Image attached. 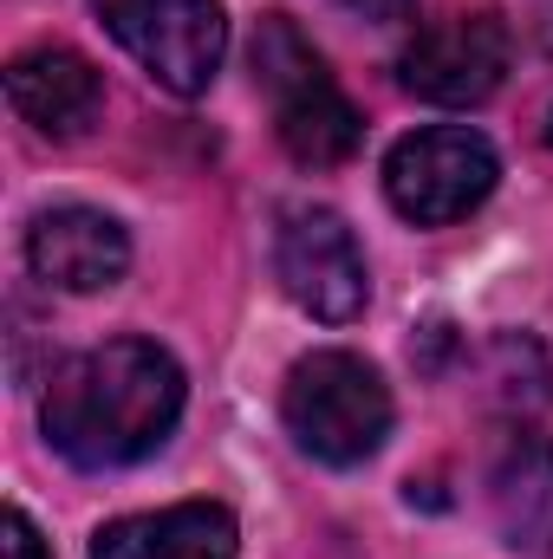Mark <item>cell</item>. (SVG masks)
I'll return each instance as SVG.
<instances>
[{"label": "cell", "instance_id": "11", "mask_svg": "<svg viewBox=\"0 0 553 559\" xmlns=\"http://www.w3.org/2000/svg\"><path fill=\"white\" fill-rule=\"evenodd\" d=\"M242 527L222 501H176L156 514H125L92 534V559H235Z\"/></svg>", "mask_w": 553, "mask_h": 559}, {"label": "cell", "instance_id": "13", "mask_svg": "<svg viewBox=\"0 0 553 559\" xmlns=\"http://www.w3.org/2000/svg\"><path fill=\"white\" fill-rule=\"evenodd\" d=\"M0 547H7V559H52L46 554V540H39V527L26 521V508H7V521H0Z\"/></svg>", "mask_w": 553, "mask_h": 559}, {"label": "cell", "instance_id": "15", "mask_svg": "<svg viewBox=\"0 0 553 559\" xmlns=\"http://www.w3.org/2000/svg\"><path fill=\"white\" fill-rule=\"evenodd\" d=\"M548 143H553V118H548Z\"/></svg>", "mask_w": 553, "mask_h": 559}, {"label": "cell", "instance_id": "9", "mask_svg": "<svg viewBox=\"0 0 553 559\" xmlns=\"http://www.w3.org/2000/svg\"><path fill=\"white\" fill-rule=\"evenodd\" d=\"M7 105L20 111V124H33L39 138L66 143L85 138L105 111V79L85 52L72 46H26L7 66Z\"/></svg>", "mask_w": 553, "mask_h": 559}, {"label": "cell", "instance_id": "10", "mask_svg": "<svg viewBox=\"0 0 553 559\" xmlns=\"http://www.w3.org/2000/svg\"><path fill=\"white\" fill-rule=\"evenodd\" d=\"M489 514L495 534L528 559H553V436H508L489 462Z\"/></svg>", "mask_w": 553, "mask_h": 559}, {"label": "cell", "instance_id": "4", "mask_svg": "<svg viewBox=\"0 0 553 559\" xmlns=\"http://www.w3.org/2000/svg\"><path fill=\"white\" fill-rule=\"evenodd\" d=\"M502 182L495 143L469 124H430L391 143L385 156V195L411 228H449L475 215Z\"/></svg>", "mask_w": 553, "mask_h": 559}, {"label": "cell", "instance_id": "1", "mask_svg": "<svg viewBox=\"0 0 553 559\" xmlns=\"http://www.w3.org/2000/svg\"><path fill=\"white\" fill-rule=\"evenodd\" d=\"M183 397V365L156 338H105L52 371L39 423L72 468H131L169 442Z\"/></svg>", "mask_w": 553, "mask_h": 559}, {"label": "cell", "instance_id": "3", "mask_svg": "<svg viewBox=\"0 0 553 559\" xmlns=\"http://www.w3.org/2000/svg\"><path fill=\"white\" fill-rule=\"evenodd\" d=\"M280 417L286 436L326 462V468H358L385 449L391 436V384L378 378L372 358L358 352H313L286 371V391H280Z\"/></svg>", "mask_w": 553, "mask_h": 559}, {"label": "cell", "instance_id": "7", "mask_svg": "<svg viewBox=\"0 0 553 559\" xmlns=\"http://www.w3.org/2000/svg\"><path fill=\"white\" fill-rule=\"evenodd\" d=\"M404 92L423 105H482L508 79V26L495 13H449L416 26V39L398 59Z\"/></svg>", "mask_w": 553, "mask_h": 559}, {"label": "cell", "instance_id": "8", "mask_svg": "<svg viewBox=\"0 0 553 559\" xmlns=\"http://www.w3.org/2000/svg\"><path fill=\"white\" fill-rule=\"evenodd\" d=\"M26 267L46 286H59V293H105L131 267V235L105 209L59 202V209L33 215V228H26Z\"/></svg>", "mask_w": 553, "mask_h": 559}, {"label": "cell", "instance_id": "14", "mask_svg": "<svg viewBox=\"0 0 553 559\" xmlns=\"http://www.w3.org/2000/svg\"><path fill=\"white\" fill-rule=\"evenodd\" d=\"M352 13H365V20H404L416 0H345Z\"/></svg>", "mask_w": 553, "mask_h": 559}, {"label": "cell", "instance_id": "5", "mask_svg": "<svg viewBox=\"0 0 553 559\" xmlns=\"http://www.w3.org/2000/svg\"><path fill=\"white\" fill-rule=\"evenodd\" d=\"M98 20L176 98H202L228 59L222 0H98Z\"/></svg>", "mask_w": 553, "mask_h": 559}, {"label": "cell", "instance_id": "12", "mask_svg": "<svg viewBox=\"0 0 553 559\" xmlns=\"http://www.w3.org/2000/svg\"><path fill=\"white\" fill-rule=\"evenodd\" d=\"M489 397L495 404H508V411H541L553 397V371H548V358H541V345L534 338H495L489 345Z\"/></svg>", "mask_w": 553, "mask_h": 559}, {"label": "cell", "instance_id": "2", "mask_svg": "<svg viewBox=\"0 0 553 559\" xmlns=\"http://www.w3.org/2000/svg\"><path fill=\"white\" fill-rule=\"evenodd\" d=\"M255 85L274 105L280 150L293 163L332 169V163H345L358 150V138H365L358 105L345 98V85L332 79V66L313 52V39L286 13H261V26H255Z\"/></svg>", "mask_w": 553, "mask_h": 559}, {"label": "cell", "instance_id": "6", "mask_svg": "<svg viewBox=\"0 0 553 559\" xmlns=\"http://www.w3.org/2000/svg\"><path fill=\"white\" fill-rule=\"evenodd\" d=\"M274 274L286 286V299L319 319V325H345L365 312L372 299V274H365V254L345 228V215L319 209V202H299L286 209L274 228Z\"/></svg>", "mask_w": 553, "mask_h": 559}]
</instances>
